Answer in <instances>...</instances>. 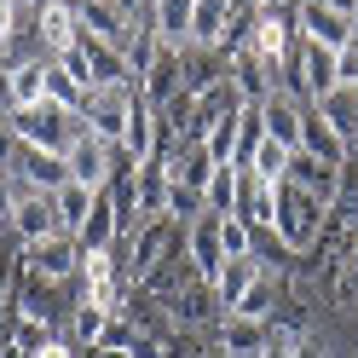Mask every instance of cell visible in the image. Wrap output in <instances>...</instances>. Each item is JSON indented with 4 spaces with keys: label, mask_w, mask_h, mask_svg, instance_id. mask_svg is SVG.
Returning a JSON list of instances; mask_svg holds the SVG:
<instances>
[{
    "label": "cell",
    "mask_w": 358,
    "mask_h": 358,
    "mask_svg": "<svg viewBox=\"0 0 358 358\" xmlns=\"http://www.w3.org/2000/svg\"><path fill=\"white\" fill-rule=\"evenodd\" d=\"M6 122L17 133V145H29V150H70V139L81 133V116L76 110H64L52 99H41V104H24V110H6Z\"/></svg>",
    "instance_id": "1"
},
{
    "label": "cell",
    "mask_w": 358,
    "mask_h": 358,
    "mask_svg": "<svg viewBox=\"0 0 358 358\" xmlns=\"http://www.w3.org/2000/svg\"><path fill=\"white\" fill-rule=\"evenodd\" d=\"M318 220H324V208L283 179V185H278V208H272V237L283 243L289 255H312V243H318Z\"/></svg>",
    "instance_id": "2"
},
{
    "label": "cell",
    "mask_w": 358,
    "mask_h": 358,
    "mask_svg": "<svg viewBox=\"0 0 358 358\" xmlns=\"http://www.w3.org/2000/svg\"><path fill=\"white\" fill-rule=\"evenodd\" d=\"M173 249H185V231H179V220H168V214H150L139 231L127 237V260H122V272L133 278V283H145L156 266H162Z\"/></svg>",
    "instance_id": "3"
},
{
    "label": "cell",
    "mask_w": 358,
    "mask_h": 358,
    "mask_svg": "<svg viewBox=\"0 0 358 358\" xmlns=\"http://www.w3.org/2000/svg\"><path fill=\"white\" fill-rule=\"evenodd\" d=\"M110 156H116V145H104L99 133L81 122V133L70 139V150H64V168H70V179H76V185L104 191V185H110Z\"/></svg>",
    "instance_id": "4"
},
{
    "label": "cell",
    "mask_w": 358,
    "mask_h": 358,
    "mask_svg": "<svg viewBox=\"0 0 358 358\" xmlns=\"http://www.w3.org/2000/svg\"><path fill=\"white\" fill-rule=\"evenodd\" d=\"M168 318H173V329H179V324H185V329H214L220 318H226L220 289H214L208 278H185V283H179V295L168 301Z\"/></svg>",
    "instance_id": "5"
},
{
    "label": "cell",
    "mask_w": 358,
    "mask_h": 358,
    "mask_svg": "<svg viewBox=\"0 0 358 358\" xmlns=\"http://www.w3.org/2000/svg\"><path fill=\"white\" fill-rule=\"evenodd\" d=\"M220 220L226 214H196L191 226H185V260H191V272L196 278H220L226 272V243H220Z\"/></svg>",
    "instance_id": "6"
},
{
    "label": "cell",
    "mask_w": 358,
    "mask_h": 358,
    "mask_svg": "<svg viewBox=\"0 0 358 358\" xmlns=\"http://www.w3.org/2000/svg\"><path fill=\"white\" fill-rule=\"evenodd\" d=\"M295 35H301V41H312V47L341 52L347 41H352V17L318 6V0H295Z\"/></svg>",
    "instance_id": "7"
},
{
    "label": "cell",
    "mask_w": 358,
    "mask_h": 358,
    "mask_svg": "<svg viewBox=\"0 0 358 358\" xmlns=\"http://www.w3.org/2000/svg\"><path fill=\"white\" fill-rule=\"evenodd\" d=\"M17 243H47L58 237V214H52V196L47 191H29V185H17V208H12V226H6Z\"/></svg>",
    "instance_id": "8"
},
{
    "label": "cell",
    "mask_w": 358,
    "mask_h": 358,
    "mask_svg": "<svg viewBox=\"0 0 358 358\" xmlns=\"http://www.w3.org/2000/svg\"><path fill=\"white\" fill-rule=\"evenodd\" d=\"M24 266L35 278H47V283H76L81 272V249H76V237H47V243H29L24 249Z\"/></svg>",
    "instance_id": "9"
},
{
    "label": "cell",
    "mask_w": 358,
    "mask_h": 358,
    "mask_svg": "<svg viewBox=\"0 0 358 358\" xmlns=\"http://www.w3.org/2000/svg\"><path fill=\"white\" fill-rule=\"evenodd\" d=\"M283 179H289L295 191H306L318 208H335V203H341V168H329V162H318V156H306V150L289 156V173H283Z\"/></svg>",
    "instance_id": "10"
},
{
    "label": "cell",
    "mask_w": 358,
    "mask_h": 358,
    "mask_svg": "<svg viewBox=\"0 0 358 358\" xmlns=\"http://www.w3.org/2000/svg\"><path fill=\"white\" fill-rule=\"evenodd\" d=\"M76 52L87 58V76H93V93H110V87H133L122 47H110V41H99V35L76 29Z\"/></svg>",
    "instance_id": "11"
},
{
    "label": "cell",
    "mask_w": 358,
    "mask_h": 358,
    "mask_svg": "<svg viewBox=\"0 0 358 358\" xmlns=\"http://www.w3.org/2000/svg\"><path fill=\"white\" fill-rule=\"evenodd\" d=\"M133 104H139V87H110V93H93V104H87V127L99 133L104 145H122V127L133 116Z\"/></svg>",
    "instance_id": "12"
},
{
    "label": "cell",
    "mask_w": 358,
    "mask_h": 358,
    "mask_svg": "<svg viewBox=\"0 0 358 358\" xmlns=\"http://www.w3.org/2000/svg\"><path fill=\"white\" fill-rule=\"evenodd\" d=\"M301 150H306V156H318V162H329V168H347V162H352V145L324 122V110H318V104H306V110H301Z\"/></svg>",
    "instance_id": "13"
},
{
    "label": "cell",
    "mask_w": 358,
    "mask_h": 358,
    "mask_svg": "<svg viewBox=\"0 0 358 358\" xmlns=\"http://www.w3.org/2000/svg\"><path fill=\"white\" fill-rule=\"evenodd\" d=\"M179 58H185L179 47H162V52H156V64L139 76V93H145L150 110H162V104H173L179 93H185V64H179Z\"/></svg>",
    "instance_id": "14"
},
{
    "label": "cell",
    "mask_w": 358,
    "mask_h": 358,
    "mask_svg": "<svg viewBox=\"0 0 358 358\" xmlns=\"http://www.w3.org/2000/svg\"><path fill=\"white\" fill-rule=\"evenodd\" d=\"M272 208H278V185L249 173V168H237V208L231 214L243 226H255V231H272Z\"/></svg>",
    "instance_id": "15"
},
{
    "label": "cell",
    "mask_w": 358,
    "mask_h": 358,
    "mask_svg": "<svg viewBox=\"0 0 358 358\" xmlns=\"http://www.w3.org/2000/svg\"><path fill=\"white\" fill-rule=\"evenodd\" d=\"M12 179H17V185H29V191H47V196H52L58 185H70V168H64L58 150H29V145H17Z\"/></svg>",
    "instance_id": "16"
},
{
    "label": "cell",
    "mask_w": 358,
    "mask_h": 358,
    "mask_svg": "<svg viewBox=\"0 0 358 358\" xmlns=\"http://www.w3.org/2000/svg\"><path fill=\"white\" fill-rule=\"evenodd\" d=\"M29 12H35V35H41V52L47 58L76 47V6L70 0H41V6H29Z\"/></svg>",
    "instance_id": "17"
},
{
    "label": "cell",
    "mask_w": 358,
    "mask_h": 358,
    "mask_svg": "<svg viewBox=\"0 0 358 358\" xmlns=\"http://www.w3.org/2000/svg\"><path fill=\"white\" fill-rule=\"evenodd\" d=\"M122 243V214H116V196L93 191V208H87L81 231H76V249H116Z\"/></svg>",
    "instance_id": "18"
},
{
    "label": "cell",
    "mask_w": 358,
    "mask_h": 358,
    "mask_svg": "<svg viewBox=\"0 0 358 358\" xmlns=\"http://www.w3.org/2000/svg\"><path fill=\"white\" fill-rule=\"evenodd\" d=\"M214 347L226 352V358H260L266 324H260V318H243V312H226V318L214 324Z\"/></svg>",
    "instance_id": "19"
},
{
    "label": "cell",
    "mask_w": 358,
    "mask_h": 358,
    "mask_svg": "<svg viewBox=\"0 0 358 358\" xmlns=\"http://www.w3.org/2000/svg\"><path fill=\"white\" fill-rule=\"evenodd\" d=\"M301 110H306V104H301L295 93H283V87H278V93L260 104V116H266V139H278L283 150H301Z\"/></svg>",
    "instance_id": "20"
},
{
    "label": "cell",
    "mask_w": 358,
    "mask_h": 358,
    "mask_svg": "<svg viewBox=\"0 0 358 358\" xmlns=\"http://www.w3.org/2000/svg\"><path fill=\"white\" fill-rule=\"evenodd\" d=\"M191 12H196V0H150V29H156V41L185 52V47H191Z\"/></svg>",
    "instance_id": "21"
},
{
    "label": "cell",
    "mask_w": 358,
    "mask_h": 358,
    "mask_svg": "<svg viewBox=\"0 0 358 358\" xmlns=\"http://www.w3.org/2000/svg\"><path fill=\"white\" fill-rule=\"evenodd\" d=\"M231 6H237V0H196V12H191V47H214V52H226Z\"/></svg>",
    "instance_id": "22"
},
{
    "label": "cell",
    "mask_w": 358,
    "mask_h": 358,
    "mask_svg": "<svg viewBox=\"0 0 358 358\" xmlns=\"http://www.w3.org/2000/svg\"><path fill=\"white\" fill-rule=\"evenodd\" d=\"M185 93L191 99H203L208 87H220L226 81V52H214V47H185Z\"/></svg>",
    "instance_id": "23"
},
{
    "label": "cell",
    "mask_w": 358,
    "mask_h": 358,
    "mask_svg": "<svg viewBox=\"0 0 358 358\" xmlns=\"http://www.w3.org/2000/svg\"><path fill=\"white\" fill-rule=\"evenodd\" d=\"M122 150H127L139 168L156 156V110L145 104V93H139V104H133V116H127V127H122Z\"/></svg>",
    "instance_id": "24"
},
{
    "label": "cell",
    "mask_w": 358,
    "mask_h": 358,
    "mask_svg": "<svg viewBox=\"0 0 358 358\" xmlns=\"http://www.w3.org/2000/svg\"><path fill=\"white\" fill-rule=\"evenodd\" d=\"M260 278H266V266H260V255H249V260H226V272L214 278V289H220V306L231 312V306H237L243 295H249V289H255Z\"/></svg>",
    "instance_id": "25"
},
{
    "label": "cell",
    "mask_w": 358,
    "mask_h": 358,
    "mask_svg": "<svg viewBox=\"0 0 358 358\" xmlns=\"http://www.w3.org/2000/svg\"><path fill=\"white\" fill-rule=\"evenodd\" d=\"M214 168H220V162H214L203 145H179V150L168 156V179H173V185H191V191H203Z\"/></svg>",
    "instance_id": "26"
},
{
    "label": "cell",
    "mask_w": 358,
    "mask_h": 358,
    "mask_svg": "<svg viewBox=\"0 0 358 358\" xmlns=\"http://www.w3.org/2000/svg\"><path fill=\"white\" fill-rule=\"evenodd\" d=\"M47 64L52 58H12V110L47 99Z\"/></svg>",
    "instance_id": "27"
},
{
    "label": "cell",
    "mask_w": 358,
    "mask_h": 358,
    "mask_svg": "<svg viewBox=\"0 0 358 358\" xmlns=\"http://www.w3.org/2000/svg\"><path fill=\"white\" fill-rule=\"evenodd\" d=\"M318 110H324V122L341 133L347 145H358V87H335V93H324Z\"/></svg>",
    "instance_id": "28"
},
{
    "label": "cell",
    "mask_w": 358,
    "mask_h": 358,
    "mask_svg": "<svg viewBox=\"0 0 358 358\" xmlns=\"http://www.w3.org/2000/svg\"><path fill=\"white\" fill-rule=\"evenodd\" d=\"M87 208H93V191H87V185H76V179L52 191V214H58V231H64V237H76V231H81Z\"/></svg>",
    "instance_id": "29"
},
{
    "label": "cell",
    "mask_w": 358,
    "mask_h": 358,
    "mask_svg": "<svg viewBox=\"0 0 358 358\" xmlns=\"http://www.w3.org/2000/svg\"><path fill=\"white\" fill-rule=\"evenodd\" d=\"M168 214V162H145L139 168V220Z\"/></svg>",
    "instance_id": "30"
},
{
    "label": "cell",
    "mask_w": 358,
    "mask_h": 358,
    "mask_svg": "<svg viewBox=\"0 0 358 358\" xmlns=\"http://www.w3.org/2000/svg\"><path fill=\"white\" fill-rule=\"evenodd\" d=\"M47 99H52V104H64V110H76V116H87V104H93V93H87L81 81H70V76L58 70V58L47 64Z\"/></svg>",
    "instance_id": "31"
},
{
    "label": "cell",
    "mask_w": 358,
    "mask_h": 358,
    "mask_svg": "<svg viewBox=\"0 0 358 358\" xmlns=\"http://www.w3.org/2000/svg\"><path fill=\"white\" fill-rule=\"evenodd\" d=\"M116 318V312H104V306H76L70 312V335H76V347H99V335H104V324Z\"/></svg>",
    "instance_id": "32"
},
{
    "label": "cell",
    "mask_w": 358,
    "mask_h": 358,
    "mask_svg": "<svg viewBox=\"0 0 358 358\" xmlns=\"http://www.w3.org/2000/svg\"><path fill=\"white\" fill-rule=\"evenodd\" d=\"M203 203H208V214H231V208H237V168H214V173H208Z\"/></svg>",
    "instance_id": "33"
},
{
    "label": "cell",
    "mask_w": 358,
    "mask_h": 358,
    "mask_svg": "<svg viewBox=\"0 0 358 358\" xmlns=\"http://www.w3.org/2000/svg\"><path fill=\"white\" fill-rule=\"evenodd\" d=\"M6 335H12V347H17V352H29V358H35L41 347H52V324H41V318H12Z\"/></svg>",
    "instance_id": "34"
},
{
    "label": "cell",
    "mask_w": 358,
    "mask_h": 358,
    "mask_svg": "<svg viewBox=\"0 0 358 358\" xmlns=\"http://www.w3.org/2000/svg\"><path fill=\"white\" fill-rule=\"evenodd\" d=\"M220 243H226V260H249L255 255V226H243L237 214L220 220Z\"/></svg>",
    "instance_id": "35"
},
{
    "label": "cell",
    "mask_w": 358,
    "mask_h": 358,
    "mask_svg": "<svg viewBox=\"0 0 358 358\" xmlns=\"http://www.w3.org/2000/svg\"><path fill=\"white\" fill-rule=\"evenodd\" d=\"M272 306H278V283H272V278H260V283H255L231 312H243V318H260V324H266V318H272Z\"/></svg>",
    "instance_id": "36"
},
{
    "label": "cell",
    "mask_w": 358,
    "mask_h": 358,
    "mask_svg": "<svg viewBox=\"0 0 358 358\" xmlns=\"http://www.w3.org/2000/svg\"><path fill=\"white\" fill-rule=\"evenodd\" d=\"M17 12H24V0H0V58H6L12 41L24 35V29H17Z\"/></svg>",
    "instance_id": "37"
},
{
    "label": "cell",
    "mask_w": 358,
    "mask_h": 358,
    "mask_svg": "<svg viewBox=\"0 0 358 358\" xmlns=\"http://www.w3.org/2000/svg\"><path fill=\"white\" fill-rule=\"evenodd\" d=\"M335 87H358V35L335 52Z\"/></svg>",
    "instance_id": "38"
},
{
    "label": "cell",
    "mask_w": 358,
    "mask_h": 358,
    "mask_svg": "<svg viewBox=\"0 0 358 358\" xmlns=\"http://www.w3.org/2000/svg\"><path fill=\"white\" fill-rule=\"evenodd\" d=\"M58 70H64V76H70V81H81V87H87V93H93V76H87V58H81L76 47H70V52H58Z\"/></svg>",
    "instance_id": "39"
},
{
    "label": "cell",
    "mask_w": 358,
    "mask_h": 358,
    "mask_svg": "<svg viewBox=\"0 0 358 358\" xmlns=\"http://www.w3.org/2000/svg\"><path fill=\"white\" fill-rule=\"evenodd\" d=\"M12 162H17V133L6 122V110H0V173H12Z\"/></svg>",
    "instance_id": "40"
},
{
    "label": "cell",
    "mask_w": 358,
    "mask_h": 358,
    "mask_svg": "<svg viewBox=\"0 0 358 358\" xmlns=\"http://www.w3.org/2000/svg\"><path fill=\"white\" fill-rule=\"evenodd\" d=\"M12 208H17V179L0 173V226H12Z\"/></svg>",
    "instance_id": "41"
},
{
    "label": "cell",
    "mask_w": 358,
    "mask_h": 358,
    "mask_svg": "<svg viewBox=\"0 0 358 358\" xmlns=\"http://www.w3.org/2000/svg\"><path fill=\"white\" fill-rule=\"evenodd\" d=\"M127 358H168V341H150V335H133Z\"/></svg>",
    "instance_id": "42"
},
{
    "label": "cell",
    "mask_w": 358,
    "mask_h": 358,
    "mask_svg": "<svg viewBox=\"0 0 358 358\" xmlns=\"http://www.w3.org/2000/svg\"><path fill=\"white\" fill-rule=\"evenodd\" d=\"M0 110H12V64L0 58Z\"/></svg>",
    "instance_id": "43"
},
{
    "label": "cell",
    "mask_w": 358,
    "mask_h": 358,
    "mask_svg": "<svg viewBox=\"0 0 358 358\" xmlns=\"http://www.w3.org/2000/svg\"><path fill=\"white\" fill-rule=\"evenodd\" d=\"M289 358H324V347H318V341H306V335H301V341H295V352H289Z\"/></svg>",
    "instance_id": "44"
},
{
    "label": "cell",
    "mask_w": 358,
    "mask_h": 358,
    "mask_svg": "<svg viewBox=\"0 0 358 358\" xmlns=\"http://www.w3.org/2000/svg\"><path fill=\"white\" fill-rule=\"evenodd\" d=\"M35 358H76V347H64V341H52V347H41Z\"/></svg>",
    "instance_id": "45"
},
{
    "label": "cell",
    "mask_w": 358,
    "mask_h": 358,
    "mask_svg": "<svg viewBox=\"0 0 358 358\" xmlns=\"http://www.w3.org/2000/svg\"><path fill=\"white\" fill-rule=\"evenodd\" d=\"M318 6H329V12H341V17H352V12H358V0H318Z\"/></svg>",
    "instance_id": "46"
},
{
    "label": "cell",
    "mask_w": 358,
    "mask_h": 358,
    "mask_svg": "<svg viewBox=\"0 0 358 358\" xmlns=\"http://www.w3.org/2000/svg\"><path fill=\"white\" fill-rule=\"evenodd\" d=\"M76 352H87V358H127V352H116V347H76Z\"/></svg>",
    "instance_id": "47"
},
{
    "label": "cell",
    "mask_w": 358,
    "mask_h": 358,
    "mask_svg": "<svg viewBox=\"0 0 358 358\" xmlns=\"http://www.w3.org/2000/svg\"><path fill=\"white\" fill-rule=\"evenodd\" d=\"M0 358H29V352H17V347H12V335H0Z\"/></svg>",
    "instance_id": "48"
},
{
    "label": "cell",
    "mask_w": 358,
    "mask_h": 358,
    "mask_svg": "<svg viewBox=\"0 0 358 358\" xmlns=\"http://www.w3.org/2000/svg\"><path fill=\"white\" fill-rule=\"evenodd\" d=\"M352 312H358V272H352Z\"/></svg>",
    "instance_id": "49"
},
{
    "label": "cell",
    "mask_w": 358,
    "mask_h": 358,
    "mask_svg": "<svg viewBox=\"0 0 358 358\" xmlns=\"http://www.w3.org/2000/svg\"><path fill=\"white\" fill-rule=\"evenodd\" d=\"M260 6H295V0H260Z\"/></svg>",
    "instance_id": "50"
},
{
    "label": "cell",
    "mask_w": 358,
    "mask_h": 358,
    "mask_svg": "<svg viewBox=\"0 0 358 358\" xmlns=\"http://www.w3.org/2000/svg\"><path fill=\"white\" fill-rule=\"evenodd\" d=\"M352 35H358V12H352Z\"/></svg>",
    "instance_id": "51"
},
{
    "label": "cell",
    "mask_w": 358,
    "mask_h": 358,
    "mask_svg": "<svg viewBox=\"0 0 358 358\" xmlns=\"http://www.w3.org/2000/svg\"><path fill=\"white\" fill-rule=\"evenodd\" d=\"M0 243H6V226H0Z\"/></svg>",
    "instance_id": "52"
},
{
    "label": "cell",
    "mask_w": 358,
    "mask_h": 358,
    "mask_svg": "<svg viewBox=\"0 0 358 358\" xmlns=\"http://www.w3.org/2000/svg\"><path fill=\"white\" fill-rule=\"evenodd\" d=\"M24 6H41V0H24Z\"/></svg>",
    "instance_id": "53"
}]
</instances>
